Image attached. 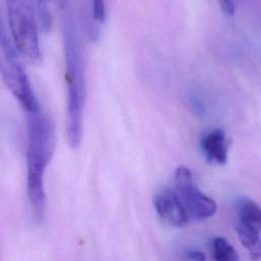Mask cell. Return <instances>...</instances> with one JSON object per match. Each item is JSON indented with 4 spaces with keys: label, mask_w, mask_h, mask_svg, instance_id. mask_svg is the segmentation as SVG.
<instances>
[{
    "label": "cell",
    "mask_w": 261,
    "mask_h": 261,
    "mask_svg": "<svg viewBox=\"0 0 261 261\" xmlns=\"http://www.w3.org/2000/svg\"><path fill=\"white\" fill-rule=\"evenodd\" d=\"M214 261H240L237 250L222 237H215L211 243Z\"/></svg>",
    "instance_id": "obj_9"
},
{
    "label": "cell",
    "mask_w": 261,
    "mask_h": 261,
    "mask_svg": "<svg viewBox=\"0 0 261 261\" xmlns=\"http://www.w3.org/2000/svg\"><path fill=\"white\" fill-rule=\"evenodd\" d=\"M154 207L159 217L174 227L188 224L190 217L175 191L169 188L160 190L153 199Z\"/></svg>",
    "instance_id": "obj_6"
},
{
    "label": "cell",
    "mask_w": 261,
    "mask_h": 261,
    "mask_svg": "<svg viewBox=\"0 0 261 261\" xmlns=\"http://www.w3.org/2000/svg\"><path fill=\"white\" fill-rule=\"evenodd\" d=\"M236 230L245 234H261V207L249 198H241L236 207Z\"/></svg>",
    "instance_id": "obj_7"
},
{
    "label": "cell",
    "mask_w": 261,
    "mask_h": 261,
    "mask_svg": "<svg viewBox=\"0 0 261 261\" xmlns=\"http://www.w3.org/2000/svg\"><path fill=\"white\" fill-rule=\"evenodd\" d=\"M200 145L207 161L219 165L226 163L229 143L222 129L217 128L205 134Z\"/></svg>",
    "instance_id": "obj_8"
},
{
    "label": "cell",
    "mask_w": 261,
    "mask_h": 261,
    "mask_svg": "<svg viewBox=\"0 0 261 261\" xmlns=\"http://www.w3.org/2000/svg\"><path fill=\"white\" fill-rule=\"evenodd\" d=\"M62 16V36L65 60L66 137L71 148H76L83 136V108L86 96L85 67L75 22L66 5Z\"/></svg>",
    "instance_id": "obj_1"
},
{
    "label": "cell",
    "mask_w": 261,
    "mask_h": 261,
    "mask_svg": "<svg viewBox=\"0 0 261 261\" xmlns=\"http://www.w3.org/2000/svg\"><path fill=\"white\" fill-rule=\"evenodd\" d=\"M174 186L175 193L180 199L190 220H204L216 212V203L199 190L194 181L192 172L186 166H179L176 169Z\"/></svg>",
    "instance_id": "obj_5"
},
{
    "label": "cell",
    "mask_w": 261,
    "mask_h": 261,
    "mask_svg": "<svg viewBox=\"0 0 261 261\" xmlns=\"http://www.w3.org/2000/svg\"><path fill=\"white\" fill-rule=\"evenodd\" d=\"M0 76L11 92V94L18 100L25 112L36 108L39 103L35 97L34 91L28 75L22 68L18 53L13 46L12 41L9 40L3 28L0 18Z\"/></svg>",
    "instance_id": "obj_4"
},
{
    "label": "cell",
    "mask_w": 261,
    "mask_h": 261,
    "mask_svg": "<svg viewBox=\"0 0 261 261\" xmlns=\"http://www.w3.org/2000/svg\"><path fill=\"white\" fill-rule=\"evenodd\" d=\"M92 17L93 20L100 23L106 17L105 0H92Z\"/></svg>",
    "instance_id": "obj_10"
},
{
    "label": "cell",
    "mask_w": 261,
    "mask_h": 261,
    "mask_svg": "<svg viewBox=\"0 0 261 261\" xmlns=\"http://www.w3.org/2000/svg\"><path fill=\"white\" fill-rule=\"evenodd\" d=\"M186 258L189 261H205L206 256L202 251L199 250H187L185 253Z\"/></svg>",
    "instance_id": "obj_12"
},
{
    "label": "cell",
    "mask_w": 261,
    "mask_h": 261,
    "mask_svg": "<svg viewBox=\"0 0 261 261\" xmlns=\"http://www.w3.org/2000/svg\"><path fill=\"white\" fill-rule=\"evenodd\" d=\"M27 182H44L45 169L55 146L54 127L39 105L27 112Z\"/></svg>",
    "instance_id": "obj_2"
},
{
    "label": "cell",
    "mask_w": 261,
    "mask_h": 261,
    "mask_svg": "<svg viewBox=\"0 0 261 261\" xmlns=\"http://www.w3.org/2000/svg\"><path fill=\"white\" fill-rule=\"evenodd\" d=\"M11 41L19 56L31 64L41 61L36 15L30 0H6Z\"/></svg>",
    "instance_id": "obj_3"
},
{
    "label": "cell",
    "mask_w": 261,
    "mask_h": 261,
    "mask_svg": "<svg viewBox=\"0 0 261 261\" xmlns=\"http://www.w3.org/2000/svg\"><path fill=\"white\" fill-rule=\"evenodd\" d=\"M56 5L59 8H64L67 5V0H56Z\"/></svg>",
    "instance_id": "obj_13"
},
{
    "label": "cell",
    "mask_w": 261,
    "mask_h": 261,
    "mask_svg": "<svg viewBox=\"0 0 261 261\" xmlns=\"http://www.w3.org/2000/svg\"><path fill=\"white\" fill-rule=\"evenodd\" d=\"M219 6L226 15H233L236 10V0H218Z\"/></svg>",
    "instance_id": "obj_11"
}]
</instances>
